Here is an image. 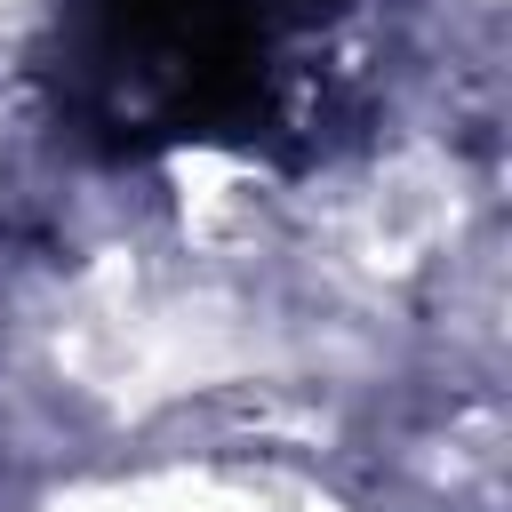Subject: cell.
Instances as JSON below:
<instances>
[{
  "label": "cell",
  "mask_w": 512,
  "mask_h": 512,
  "mask_svg": "<svg viewBox=\"0 0 512 512\" xmlns=\"http://www.w3.org/2000/svg\"><path fill=\"white\" fill-rule=\"evenodd\" d=\"M104 80L128 88L152 136H216L264 112V8L256 0H96Z\"/></svg>",
  "instance_id": "cell-1"
}]
</instances>
